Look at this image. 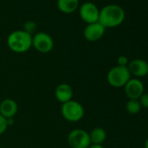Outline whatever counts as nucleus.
<instances>
[{
  "mask_svg": "<svg viewBox=\"0 0 148 148\" xmlns=\"http://www.w3.org/2000/svg\"><path fill=\"white\" fill-rule=\"evenodd\" d=\"M125 18L124 9L119 5L111 4L103 7L99 11V23L106 29L119 26Z\"/></svg>",
  "mask_w": 148,
  "mask_h": 148,
  "instance_id": "1",
  "label": "nucleus"
},
{
  "mask_svg": "<svg viewBox=\"0 0 148 148\" xmlns=\"http://www.w3.org/2000/svg\"><path fill=\"white\" fill-rule=\"evenodd\" d=\"M7 45L15 53H25L32 47V36L23 30L14 31L7 38Z\"/></svg>",
  "mask_w": 148,
  "mask_h": 148,
  "instance_id": "2",
  "label": "nucleus"
},
{
  "mask_svg": "<svg viewBox=\"0 0 148 148\" xmlns=\"http://www.w3.org/2000/svg\"><path fill=\"white\" fill-rule=\"evenodd\" d=\"M62 117L68 122L76 123L80 121L85 116L84 106L76 100H70L62 104L60 108Z\"/></svg>",
  "mask_w": 148,
  "mask_h": 148,
  "instance_id": "3",
  "label": "nucleus"
},
{
  "mask_svg": "<svg viewBox=\"0 0 148 148\" xmlns=\"http://www.w3.org/2000/svg\"><path fill=\"white\" fill-rule=\"evenodd\" d=\"M129 70L125 66L116 65L109 70L107 73V82L114 88H124L131 79Z\"/></svg>",
  "mask_w": 148,
  "mask_h": 148,
  "instance_id": "4",
  "label": "nucleus"
},
{
  "mask_svg": "<svg viewBox=\"0 0 148 148\" xmlns=\"http://www.w3.org/2000/svg\"><path fill=\"white\" fill-rule=\"evenodd\" d=\"M67 142L71 148H88L92 144L89 132L80 128L73 129L69 132Z\"/></svg>",
  "mask_w": 148,
  "mask_h": 148,
  "instance_id": "5",
  "label": "nucleus"
},
{
  "mask_svg": "<svg viewBox=\"0 0 148 148\" xmlns=\"http://www.w3.org/2000/svg\"><path fill=\"white\" fill-rule=\"evenodd\" d=\"M54 46L52 38L46 32H36L32 36V47L40 53L50 52Z\"/></svg>",
  "mask_w": 148,
  "mask_h": 148,
  "instance_id": "6",
  "label": "nucleus"
},
{
  "mask_svg": "<svg viewBox=\"0 0 148 148\" xmlns=\"http://www.w3.org/2000/svg\"><path fill=\"white\" fill-rule=\"evenodd\" d=\"M99 9L92 2H86L79 7V16L87 25L99 22Z\"/></svg>",
  "mask_w": 148,
  "mask_h": 148,
  "instance_id": "7",
  "label": "nucleus"
},
{
  "mask_svg": "<svg viewBox=\"0 0 148 148\" xmlns=\"http://www.w3.org/2000/svg\"><path fill=\"white\" fill-rule=\"evenodd\" d=\"M144 85L139 79L131 78L130 80L124 86V91L126 97L129 99L138 100L141 95L144 93Z\"/></svg>",
  "mask_w": 148,
  "mask_h": 148,
  "instance_id": "8",
  "label": "nucleus"
},
{
  "mask_svg": "<svg viewBox=\"0 0 148 148\" xmlns=\"http://www.w3.org/2000/svg\"><path fill=\"white\" fill-rule=\"evenodd\" d=\"M105 32H106V28L99 22H96L87 25L83 31V35L87 41L96 42L103 38Z\"/></svg>",
  "mask_w": 148,
  "mask_h": 148,
  "instance_id": "9",
  "label": "nucleus"
},
{
  "mask_svg": "<svg viewBox=\"0 0 148 148\" xmlns=\"http://www.w3.org/2000/svg\"><path fill=\"white\" fill-rule=\"evenodd\" d=\"M127 68L131 76H134L136 79L145 77L148 74V63L141 58H136L129 62Z\"/></svg>",
  "mask_w": 148,
  "mask_h": 148,
  "instance_id": "10",
  "label": "nucleus"
},
{
  "mask_svg": "<svg viewBox=\"0 0 148 148\" xmlns=\"http://www.w3.org/2000/svg\"><path fill=\"white\" fill-rule=\"evenodd\" d=\"M18 111L17 102L12 99H5L0 102V114L4 118L13 119Z\"/></svg>",
  "mask_w": 148,
  "mask_h": 148,
  "instance_id": "11",
  "label": "nucleus"
},
{
  "mask_svg": "<svg viewBox=\"0 0 148 148\" xmlns=\"http://www.w3.org/2000/svg\"><path fill=\"white\" fill-rule=\"evenodd\" d=\"M54 94H55L56 99L59 103L64 104V103H66V102L72 99V98H73V89L69 84L61 83L56 87Z\"/></svg>",
  "mask_w": 148,
  "mask_h": 148,
  "instance_id": "12",
  "label": "nucleus"
},
{
  "mask_svg": "<svg viewBox=\"0 0 148 148\" xmlns=\"http://www.w3.org/2000/svg\"><path fill=\"white\" fill-rule=\"evenodd\" d=\"M57 6L58 10L65 14L76 12L79 6V0H58Z\"/></svg>",
  "mask_w": 148,
  "mask_h": 148,
  "instance_id": "13",
  "label": "nucleus"
},
{
  "mask_svg": "<svg viewBox=\"0 0 148 148\" xmlns=\"http://www.w3.org/2000/svg\"><path fill=\"white\" fill-rule=\"evenodd\" d=\"M89 135H90L91 143L95 144V145H102L106 141V137H107L106 130L99 126L93 128L89 132Z\"/></svg>",
  "mask_w": 148,
  "mask_h": 148,
  "instance_id": "14",
  "label": "nucleus"
},
{
  "mask_svg": "<svg viewBox=\"0 0 148 148\" xmlns=\"http://www.w3.org/2000/svg\"><path fill=\"white\" fill-rule=\"evenodd\" d=\"M141 105L138 100L135 99H129L125 104V110L129 114L135 115L138 114L141 110Z\"/></svg>",
  "mask_w": 148,
  "mask_h": 148,
  "instance_id": "15",
  "label": "nucleus"
},
{
  "mask_svg": "<svg viewBox=\"0 0 148 148\" xmlns=\"http://www.w3.org/2000/svg\"><path fill=\"white\" fill-rule=\"evenodd\" d=\"M36 30H37V24L34 21L30 20V21H27L25 23L23 31H25L28 34L33 36L36 33Z\"/></svg>",
  "mask_w": 148,
  "mask_h": 148,
  "instance_id": "16",
  "label": "nucleus"
},
{
  "mask_svg": "<svg viewBox=\"0 0 148 148\" xmlns=\"http://www.w3.org/2000/svg\"><path fill=\"white\" fill-rule=\"evenodd\" d=\"M7 128H8L7 119L0 114V135L4 134L5 131L7 130Z\"/></svg>",
  "mask_w": 148,
  "mask_h": 148,
  "instance_id": "17",
  "label": "nucleus"
},
{
  "mask_svg": "<svg viewBox=\"0 0 148 148\" xmlns=\"http://www.w3.org/2000/svg\"><path fill=\"white\" fill-rule=\"evenodd\" d=\"M138 101L141 105V107L148 109V93L147 92H144L141 95V97L138 99Z\"/></svg>",
  "mask_w": 148,
  "mask_h": 148,
  "instance_id": "18",
  "label": "nucleus"
},
{
  "mask_svg": "<svg viewBox=\"0 0 148 148\" xmlns=\"http://www.w3.org/2000/svg\"><path fill=\"white\" fill-rule=\"evenodd\" d=\"M117 63H118V65L119 66H125L127 67L128 64H129V59L126 56H119L117 59Z\"/></svg>",
  "mask_w": 148,
  "mask_h": 148,
  "instance_id": "19",
  "label": "nucleus"
},
{
  "mask_svg": "<svg viewBox=\"0 0 148 148\" xmlns=\"http://www.w3.org/2000/svg\"><path fill=\"white\" fill-rule=\"evenodd\" d=\"M88 148H104L102 145H95V144H91Z\"/></svg>",
  "mask_w": 148,
  "mask_h": 148,
  "instance_id": "20",
  "label": "nucleus"
},
{
  "mask_svg": "<svg viewBox=\"0 0 148 148\" xmlns=\"http://www.w3.org/2000/svg\"><path fill=\"white\" fill-rule=\"evenodd\" d=\"M145 148H148V138H146V140L145 141V145H144Z\"/></svg>",
  "mask_w": 148,
  "mask_h": 148,
  "instance_id": "21",
  "label": "nucleus"
},
{
  "mask_svg": "<svg viewBox=\"0 0 148 148\" xmlns=\"http://www.w3.org/2000/svg\"><path fill=\"white\" fill-rule=\"evenodd\" d=\"M147 128H148V122H147Z\"/></svg>",
  "mask_w": 148,
  "mask_h": 148,
  "instance_id": "22",
  "label": "nucleus"
}]
</instances>
